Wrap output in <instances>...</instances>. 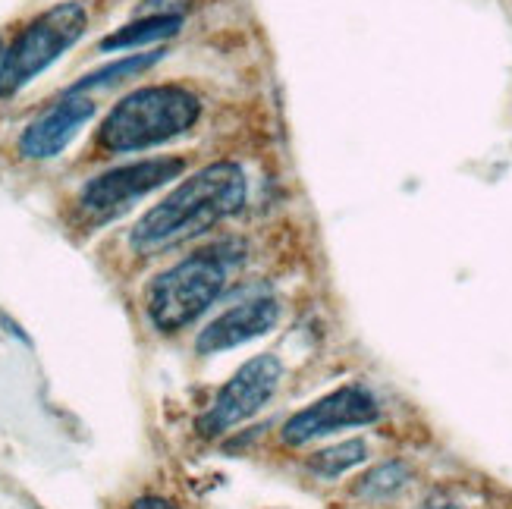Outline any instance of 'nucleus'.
<instances>
[{"label":"nucleus","mask_w":512,"mask_h":509,"mask_svg":"<svg viewBox=\"0 0 512 509\" xmlns=\"http://www.w3.org/2000/svg\"><path fill=\"white\" fill-rule=\"evenodd\" d=\"M249 183L246 173L233 161H217L195 170L189 180L176 186L161 205H154L132 230V249L158 252L176 242L211 230L246 208Z\"/></svg>","instance_id":"f257e3e1"},{"label":"nucleus","mask_w":512,"mask_h":509,"mask_svg":"<svg viewBox=\"0 0 512 509\" xmlns=\"http://www.w3.org/2000/svg\"><path fill=\"white\" fill-rule=\"evenodd\" d=\"M202 117V101L183 85H148L126 95L98 129L104 151H145L189 132Z\"/></svg>","instance_id":"f03ea898"},{"label":"nucleus","mask_w":512,"mask_h":509,"mask_svg":"<svg viewBox=\"0 0 512 509\" xmlns=\"http://www.w3.org/2000/svg\"><path fill=\"white\" fill-rule=\"evenodd\" d=\"M88 29V13L79 0H63L35 16L0 60V98L16 95L54 60H60Z\"/></svg>","instance_id":"7ed1b4c3"},{"label":"nucleus","mask_w":512,"mask_h":509,"mask_svg":"<svg viewBox=\"0 0 512 509\" xmlns=\"http://www.w3.org/2000/svg\"><path fill=\"white\" fill-rule=\"evenodd\" d=\"M227 283V261L217 252H198L164 271L148 290V318L151 324L176 334L189 327L198 315L208 312V305L220 296Z\"/></svg>","instance_id":"20e7f679"},{"label":"nucleus","mask_w":512,"mask_h":509,"mask_svg":"<svg viewBox=\"0 0 512 509\" xmlns=\"http://www.w3.org/2000/svg\"><path fill=\"white\" fill-rule=\"evenodd\" d=\"M283 381V365L277 356H255L242 365L233 378L217 393L211 409L198 418V431L205 437H217L242 422L255 418L267 403L274 400V393Z\"/></svg>","instance_id":"39448f33"},{"label":"nucleus","mask_w":512,"mask_h":509,"mask_svg":"<svg viewBox=\"0 0 512 509\" xmlns=\"http://www.w3.org/2000/svg\"><path fill=\"white\" fill-rule=\"evenodd\" d=\"M183 170H186L183 158H148V161L114 167L95 176L92 183H85V189L79 192V205L88 217L107 220L126 211L132 202H139L148 192L167 186Z\"/></svg>","instance_id":"423d86ee"},{"label":"nucleus","mask_w":512,"mask_h":509,"mask_svg":"<svg viewBox=\"0 0 512 509\" xmlns=\"http://www.w3.org/2000/svg\"><path fill=\"white\" fill-rule=\"evenodd\" d=\"M377 415H381V406H377L374 396L359 384H349V387H340V390L321 396L318 403H311L308 409L289 418L283 428V444L302 447L318 437L337 434L343 428L374 425Z\"/></svg>","instance_id":"0eeeda50"},{"label":"nucleus","mask_w":512,"mask_h":509,"mask_svg":"<svg viewBox=\"0 0 512 509\" xmlns=\"http://www.w3.org/2000/svg\"><path fill=\"white\" fill-rule=\"evenodd\" d=\"M95 117V101L88 95L66 92L54 107H48L44 114L26 126V132L19 136V151L29 161H48L76 139V132Z\"/></svg>","instance_id":"6e6552de"},{"label":"nucleus","mask_w":512,"mask_h":509,"mask_svg":"<svg viewBox=\"0 0 512 509\" xmlns=\"http://www.w3.org/2000/svg\"><path fill=\"white\" fill-rule=\"evenodd\" d=\"M280 321V305L274 299H249L242 305L227 308L224 315H217L195 340V349L202 356H214V352H227L242 343H252L264 337L267 330H274Z\"/></svg>","instance_id":"1a4fd4ad"},{"label":"nucleus","mask_w":512,"mask_h":509,"mask_svg":"<svg viewBox=\"0 0 512 509\" xmlns=\"http://www.w3.org/2000/svg\"><path fill=\"white\" fill-rule=\"evenodd\" d=\"M183 26L180 13H145L142 19L129 22V26L117 29L114 35L101 38V51H123V48H139L148 41H164L173 38Z\"/></svg>","instance_id":"9d476101"},{"label":"nucleus","mask_w":512,"mask_h":509,"mask_svg":"<svg viewBox=\"0 0 512 509\" xmlns=\"http://www.w3.org/2000/svg\"><path fill=\"white\" fill-rule=\"evenodd\" d=\"M161 57H164L161 51L123 57V60H117V63L104 66V70H95V73H88V76H85L82 82H76V85L70 88V92L82 95V92H88V88H101V85H114V82H123V79L136 76V73H145L148 66H154V63H158Z\"/></svg>","instance_id":"9b49d317"},{"label":"nucleus","mask_w":512,"mask_h":509,"mask_svg":"<svg viewBox=\"0 0 512 509\" xmlns=\"http://www.w3.org/2000/svg\"><path fill=\"white\" fill-rule=\"evenodd\" d=\"M365 459H368L365 440H343V444H337V447L315 453V459H311L308 466L321 478H340L343 472H349L352 466H359V462H365Z\"/></svg>","instance_id":"f8f14e48"},{"label":"nucleus","mask_w":512,"mask_h":509,"mask_svg":"<svg viewBox=\"0 0 512 509\" xmlns=\"http://www.w3.org/2000/svg\"><path fill=\"white\" fill-rule=\"evenodd\" d=\"M406 481H409V469L403 466V462H384V466L371 469L359 484H355V494L371 497V500L390 497L399 488H406Z\"/></svg>","instance_id":"ddd939ff"},{"label":"nucleus","mask_w":512,"mask_h":509,"mask_svg":"<svg viewBox=\"0 0 512 509\" xmlns=\"http://www.w3.org/2000/svg\"><path fill=\"white\" fill-rule=\"evenodd\" d=\"M132 509H180V506H173L170 500H161V497H142L132 503Z\"/></svg>","instance_id":"4468645a"},{"label":"nucleus","mask_w":512,"mask_h":509,"mask_svg":"<svg viewBox=\"0 0 512 509\" xmlns=\"http://www.w3.org/2000/svg\"><path fill=\"white\" fill-rule=\"evenodd\" d=\"M428 509H462V506H456V503H431Z\"/></svg>","instance_id":"2eb2a0df"},{"label":"nucleus","mask_w":512,"mask_h":509,"mask_svg":"<svg viewBox=\"0 0 512 509\" xmlns=\"http://www.w3.org/2000/svg\"><path fill=\"white\" fill-rule=\"evenodd\" d=\"M0 60H4V44H0Z\"/></svg>","instance_id":"dca6fc26"}]
</instances>
